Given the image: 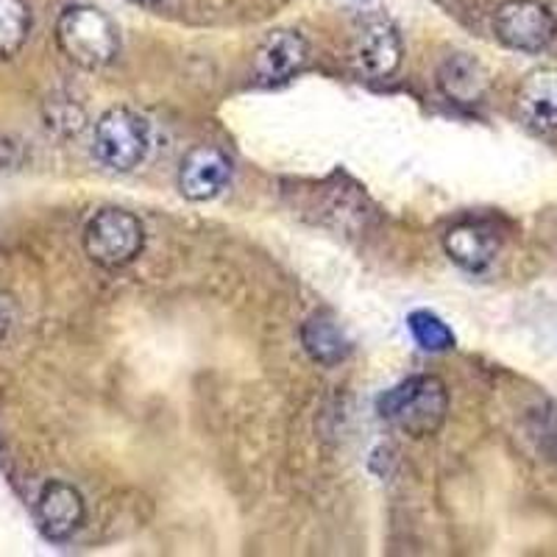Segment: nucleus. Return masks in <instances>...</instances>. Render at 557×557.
I'll return each mask as SVG.
<instances>
[{
    "label": "nucleus",
    "instance_id": "9d476101",
    "mask_svg": "<svg viewBox=\"0 0 557 557\" xmlns=\"http://www.w3.org/2000/svg\"><path fill=\"white\" fill-rule=\"evenodd\" d=\"M516 109L532 132H557V67L530 70L516 92Z\"/></svg>",
    "mask_w": 557,
    "mask_h": 557
},
{
    "label": "nucleus",
    "instance_id": "ddd939ff",
    "mask_svg": "<svg viewBox=\"0 0 557 557\" xmlns=\"http://www.w3.org/2000/svg\"><path fill=\"white\" fill-rule=\"evenodd\" d=\"M301 346L321 366H337L351 355V341L346 337L341 323L326 312L307 318L301 326Z\"/></svg>",
    "mask_w": 557,
    "mask_h": 557
},
{
    "label": "nucleus",
    "instance_id": "4468645a",
    "mask_svg": "<svg viewBox=\"0 0 557 557\" xmlns=\"http://www.w3.org/2000/svg\"><path fill=\"white\" fill-rule=\"evenodd\" d=\"M32 9L26 0H0V59H14L32 34Z\"/></svg>",
    "mask_w": 557,
    "mask_h": 557
},
{
    "label": "nucleus",
    "instance_id": "0eeeda50",
    "mask_svg": "<svg viewBox=\"0 0 557 557\" xmlns=\"http://www.w3.org/2000/svg\"><path fill=\"white\" fill-rule=\"evenodd\" d=\"M232 159L215 146H196L178 168V190L187 201H212L226 190Z\"/></svg>",
    "mask_w": 557,
    "mask_h": 557
},
{
    "label": "nucleus",
    "instance_id": "2eb2a0df",
    "mask_svg": "<svg viewBox=\"0 0 557 557\" xmlns=\"http://www.w3.org/2000/svg\"><path fill=\"white\" fill-rule=\"evenodd\" d=\"M407 330H410L412 341L424 348V351H432V355H441V351L455 348V332L446 326L444 318L430 310H412L407 315Z\"/></svg>",
    "mask_w": 557,
    "mask_h": 557
},
{
    "label": "nucleus",
    "instance_id": "7ed1b4c3",
    "mask_svg": "<svg viewBox=\"0 0 557 557\" xmlns=\"http://www.w3.org/2000/svg\"><path fill=\"white\" fill-rule=\"evenodd\" d=\"M92 151L109 171H137L151 151V123L128 107L107 109L96 123Z\"/></svg>",
    "mask_w": 557,
    "mask_h": 557
},
{
    "label": "nucleus",
    "instance_id": "423d86ee",
    "mask_svg": "<svg viewBox=\"0 0 557 557\" xmlns=\"http://www.w3.org/2000/svg\"><path fill=\"white\" fill-rule=\"evenodd\" d=\"M34 519H37V527L45 539L53 541V544H67L87 521V505H84L78 487L53 480L39 491Z\"/></svg>",
    "mask_w": 557,
    "mask_h": 557
},
{
    "label": "nucleus",
    "instance_id": "f03ea898",
    "mask_svg": "<svg viewBox=\"0 0 557 557\" xmlns=\"http://www.w3.org/2000/svg\"><path fill=\"white\" fill-rule=\"evenodd\" d=\"M59 51L82 70H103L121 53V32L96 7H70L57 20Z\"/></svg>",
    "mask_w": 557,
    "mask_h": 557
},
{
    "label": "nucleus",
    "instance_id": "f257e3e1",
    "mask_svg": "<svg viewBox=\"0 0 557 557\" xmlns=\"http://www.w3.org/2000/svg\"><path fill=\"white\" fill-rule=\"evenodd\" d=\"M376 410L396 430L412 437H430L446 424L449 393L437 376H410L382 393Z\"/></svg>",
    "mask_w": 557,
    "mask_h": 557
},
{
    "label": "nucleus",
    "instance_id": "9b49d317",
    "mask_svg": "<svg viewBox=\"0 0 557 557\" xmlns=\"http://www.w3.org/2000/svg\"><path fill=\"white\" fill-rule=\"evenodd\" d=\"M444 248L451 262H457L462 271L480 273L494 265L496 253H499V235L487 223L469 221L446 232Z\"/></svg>",
    "mask_w": 557,
    "mask_h": 557
},
{
    "label": "nucleus",
    "instance_id": "f8f14e48",
    "mask_svg": "<svg viewBox=\"0 0 557 557\" xmlns=\"http://www.w3.org/2000/svg\"><path fill=\"white\" fill-rule=\"evenodd\" d=\"M437 87L451 103L469 107V103L482 101V96H485L487 73L474 57L455 53L437 67Z\"/></svg>",
    "mask_w": 557,
    "mask_h": 557
},
{
    "label": "nucleus",
    "instance_id": "f3484780",
    "mask_svg": "<svg viewBox=\"0 0 557 557\" xmlns=\"http://www.w3.org/2000/svg\"><path fill=\"white\" fill-rule=\"evenodd\" d=\"M137 7H159V3H165V0H132Z\"/></svg>",
    "mask_w": 557,
    "mask_h": 557
},
{
    "label": "nucleus",
    "instance_id": "39448f33",
    "mask_svg": "<svg viewBox=\"0 0 557 557\" xmlns=\"http://www.w3.org/2000/svg\"><path fill=\"white\" fill-rule=\"evenodd\" d=\"M494 32L505 48L521 53H541L557 34V20L541 0H505L496 9Z\"/></svg>",
    "mask_w": 557,
    "mask_h": 557
},
{
    "label": "nucleus",
    "instance_id": "6e6552de",
    "mask_svg": "<svg viewBox=\"0 0 557 557\" xmlns=\"http://www.w3.org/2000/svg\"><path fill=\"white\" fill-rule=\"evenodd\" d=\"M355 64L368 78H391L401 67L405 45L399 28L387 20H368L355 37Z\"/></svg>",
    "mask_w": 557,
    "mask_h": 557
},
{
    "label": "nucleus",
    "instance_id": "dca6fc26",
    "mask_svg": "<svg viewBox=\"0 0 557 557\" xmlns=\"http://www.w3.org/2000/svg\"><path fill=\"white\" fill-rule=\"evenodd\" d=\"M45 121L48 128L62 137H76L84 128V112L70 101H51L48 103V112H45Z\"/></svg>",
    "mask_w": 557,
    "mask_h": 557
},
{
    "label": "nucleus",
    "instance_id": "20e7f679",
    "mask_svg": "<svg viewBox=\"0 0 557 557\" xmlns=\"http://www.w3.org/2000/svg\"><path fill=\"white\" fill-rule=\"evenodd\" d=\"M82 243L89 260L114 271V268L132 265L143 253V248H146V226L128 209H98L84 226Z\"/></svg>",
    "mask_w": 557,
    "mask_h": 557
},
{
    "label": "nucleus",
    "instance_id": "1a4fd4ad",
    "mask_svg": "<svg viewBox=\"0 0 557 557\" xmlns=\"http://www.w3.org/2000/svg\"><path fill=\"white\" fill-rule=\"evenodd\" d=\"M310 57V45L293 28H276L265 34L257 51H253V76L265 84L287 82L307 64Z\"/></svg>",
    "mask_w": 557,
    "mask_h": 557
}]
</instances>
